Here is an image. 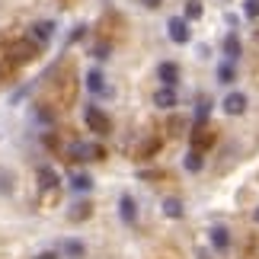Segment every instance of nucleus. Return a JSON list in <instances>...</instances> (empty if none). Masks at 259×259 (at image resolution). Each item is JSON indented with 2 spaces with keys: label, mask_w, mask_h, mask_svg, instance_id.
Segmentation results:
<instances>
[{
  "label": "nucleus",
  "mask_w": 259,
  "mask_h": 259,
  "mask_svg": "<svg viewBox=\"0 0 259 259\" xmlns=\"http://www.w3.org/2000/svg\"><path fill=\"white\" fill-rule=\"evenodd\" d=\"M58 189H61L58 173L52 170V166H38V202H42L45 208H52L55 198H58Z\"/></svg>",
  "instance_id": "obj_1"
},
{
  "label": "nucleus",
  "mask_w": 259,
  "mask_h": 259,
  "mask_svg": "<svg viewBox=\"0 0 259 259\" xmlns=\"http://www.w3.org/2000/svg\"><path fill=\"white\" fill-rule=\"evenodd\" d=\"M38 52V45L32 42V38H16V42H7V61H10V67H16V64H26L29 58H32Z\"/></svg>",
  "instance_id": "obj_2"
},
{
  "label": "nucleus",
  "mask_w": 259,
  "mask_h": 259,
  "mask_svg": "<svg viewBox=\"0 0 259 259\" xmlns=\"http://www.w3.org/2000/svg\"><path fill=\"white\" fill-rule=\"evenodd\" d=\"M83 122H87L90 132L99 135V138H106L109 132H112V118H109L99 106H87V109H83Z\"/></svg>",
  "instance_id": "obj_3"
},
{
  "label": "nucleus",
  "mask_w": 259,
  "mask_h": 259,
  "mask_svg": "<svg viewBox=\"0 0 259 259\" xmlns=\"http://www.w3.org/2000/svg\"><path fill=\"white\" fill-rule=\"evenodd\" d=\"M166 35H170L176 45H186L189 38H192V29H189V19H183V16H173L170 23H166Z\"/></svg>",
  "instance_id": "obj_4"
},
{
  "label": "nucleus",
  "mask_w": 259,
  "mask_h": 259,
  "mask_svg": "<svg viewBox=\"0 0 259 259\" xmlns=\"http://www.w3.org/2000/svg\"><path fill=\"white\" fill-rule=\"evenodd\" d=\"M211 144H214V132L205 122H198L192 128V151H202L205 154V147H211Z\"/></svg>",
  "instance_id": "obj_5"
},
{
  "label": "nucleus",
  "mask_w": 259,
  "mask_h": 259,
  "mask_svg": "<svg viewBox=\"0 0 259 259\" xmlns=\"http://www.w3.org/2000/svg\"><path fill=\"white\" fill-rule=\"evenodd\" d=\"M221 106H224L227 115H243V112H246V96H243V93H227Z\"/></svg>",
  "instance_id": "obj_6"
},
{
  "label": "nucleus",
  "mask_w": 259,
  "mask_h": 259,
  "mask_svg": "<svg viewBox=\"0 0 259 259\" xmlns=\"http://www.w3.org/2000/svg\"><path fill=\"white\" fill-rule=\"evenodd\" d=\"M157 77H160V83H163V87H176V83H179V64L163 61L160 67H157Z\"/></svg>",
  "instance_id": "obj_7"
},
{
  "label": "nucleus",
  "mask_w": 259,
  "mask_h": 259,
  "mask_svg": "<svg viewBox=\"0 0 259 259\" xmlns=\"http://www.w3.org/2000/svg\"><path fill=\"white\" fill-rule=\"evenodd\" d=\"M176 103H179V99H176V90L173 87H160L154 93V106L157 109H176Z\"/></svg>",
  "instance_id": "obj_8"
},
{
  "label": "nucleus",
  "mask_w": 259,
  "mask_h": 259,
  "mask_svg": "<svg viewBox=\"0 0 259 259\" xmlns=\"http://www.w3.org/2000/svg\"><path fill=\"white\" fill-rule=\"evenodd\" d=\"M118 214H122L125 224H135L138 221V205H135L132 195H122V198H118Z\"/></svg>",
  "instance_id": "obj_9"
},
{
  "label": "nucleus",
  "mask_w": 259,
  "mask_h": 259,
  "mask_svg": "<svg viewBox=\"0 0 259 259\" xmlns=\"http://www.w3.org/2000/svg\"><path fill=\"white\" fill-rule=\"evenodd\" d=\"M208 234H211V246H214V250H221V253H224L227 246H231V231H227L224 224H214Z\"/></svg>",
  "instance_id": "obj_10"
},
{
  "label": "nucleus",
  "mask_w": 259,
  "mask_h": 259,
  "mask_svg": "<svg viewBox=\"0 0 259 259\" xmlns=\"http://www.w3.org/2000/svg\"><path fill=\"white\" fill-rule=\"evenodd\" d=\"M243 52V45H240V35L237 32H227L224 35V55H227V61H237Z\"/></svg>",
  "instance_id": "obj_11"
},
{
  "label": "nucleus",
  "mask_w": 259,
  "mask_h": 259,
  "mask_svg": "<svg viewBox=\"0 0 259 259\" xmlns=\"http://www.w3.org/2000/svg\"><path fill=\"white\" fill-rule=\"evenodd\" d=\"M87 90L90 93H109V87H106V77H103V71H87Z\"/></svg>",
  "instance_id": "obj_12"
},
{
  "label": "nucleus",
  "mask_w": 259,
  "mask_h": 259,
  "mask_svg": "<svg viewBox=\"0 0 259 259\" xmlns=\"http://www.w3.org/2000/svg\"><path fill=\"white\" fill-rule=\"evenodd\" d=\"M52 32H55V23H35V26H32V35H29V38H32L35 45H45L48 38H52Z\"/></svg>",
  "instance_id": "obj_13"
},
{
  "label": "nucleus",
  "mask_w": 259,
  "mask_h": 259,
  "mask_svg": "<svg viewBox=\"0 0 259 259\" xmlns=\"http://www.w3.org/2000/svg\"><path fill=\"white\" fill-rule=\"evenodd\" d=\"M205 13V7H202V0H186V10H183V19H189V23H195V19H202Z\"/></svg>",
  "instance_id": "obj_14"
},
{
  "label": "nucleus",
  "mask_w": 259,
  "mask_h": 259,
  "mask_svg": "<svg viewBox=\"0 0 259 259\" xmlns=\"http://www.w3.org/2000/svg\"><path fill=\"white\" fill-rule=\"evenodd\" d=\"M183 166H186L189 173H198V170L205 166V157H202V151H189V154H186V160H183Z\"/></svg>",
  "instance_id": "obj_15"
},
{
  "label": "nucleus",
  "mask_w": 259,
  "mask_h": 259,
  "mask_svg": "<svg viewBox=\"0 0 259 259\" xmlns=\"http://www.w3.org/2000/svg\"><path fill=\"white\" fill-rule=\"evenodd\" d=\"M234 61H221L218 64V83H234Z\"/></svg>",
  "instance_id": "obj_16"
},
{
  "label": "nucleus",
  "mask_w": 259,
  "mask_h": 259,
  "mask_svg": "<svg viewBox=\"0 0 259 259\" xmlns=\"http://www.w3.org/2000/svg\"><path fill=\"white\" fill-rule=\"evenodd\" d=\"M163 214L166 218H183V202H179V198H163Z\"/></svg>",
  "instance_id": "obj_17"
},
{
  "label": "nucleus",
  "mask_w": 259,
  "mask_h": 259,
  "mask_svg": "<svg viewBox=\"0 0 259 259\" xmlns=\"http://www.w3.org/2000/svg\"><path fill=\"white\" fill-rule=\"evenodd\" d=\"M61 250H64L67 256H71V259H80V256L87 253V246H83L80 240H64V246H61Z\"/></svg>",
  "instance_id": "obj_18"
},
{
  "label": "nucleus",
  "mask_w": 259,
  "mask_h": 259,
  "mask_svg": "<svg viewBox=\"0 0 259 259\" xmlns=\"http://www.w3.org/2000/svg\"><path fill=\"white\" fill-rule=\"evenodd\" d=\"M71 186L77 189V192H90V189H93V179H90V176H83V173H77V176L71 179Z\"/></svg>",
  "instance_id": "obj_19"
},
{
  "label": "nucleus",
  "mask_w": 259,
  "mask_h": 259,
  "mask_svg": "<svg viewBox=\"0 0 259 259\" xmlns=\"http://www.w3.org/2000/svg\"><path fill=\"white\" fill-rule=\"evenodd\" d=\"M93 214V208L90 205H74V211H71V221H83V218Z\"/></svg>",
  "instance_id": "obj_20"
},
{
  "label": "nucleus",
  "mask_w": 259,
  "mask_h": 259,
  "mask_svg": "<svg viewBox=\"0 0 259 259\" xmlns=\"http://www.w3.org/2000/svg\"><path fill=\"white\" fill-rule=\"evenodd\" d=\"M0 192H13V173L0 170Z\"/></svg>",
  "instance_id": "obj_21"
},
{
  "label": "nucleus",
  "mask_w": 259,
  "mask_h": 259,
  "mask_svg": "<svg viewBox=\"0 0 259 259\" xmlns=\"http://www.w3.org/2000/svg\"><path fill=\"white\" fill-rule=\"evenodd\" d=\"M205 118H208V99H198V106H195V125L205 122Z\"/></svg>",
  "instance_id": "obj_22"
},
{
  "label": "nucleus",
  "mask_w": 259,
  "mask_h": 259,
  "mask_svg": "<svg viewBox=\"0 0 259 259\" xmlns=\"http://www.w3.org/2000/svg\"><path fill=\"white\" fill-rule=\"evenodd\" d=\"M243 13L250 19H256L259 16V0H243Z\"/></svg>",
  "instance_id": "obj_23"
},
{
  "label": "nucleus",
  "mask_w": 259,
  "mask_h": 259,
  "mask_svg": "<svg viewBox=\"0 0 259 259\" xmlns=\"http://www.w3.org/2000/svg\"><path fill=\"white\" fill-rule=\"evenodd\" d=\"M109 52H112V45H109V42H99V45L93 48V55H96V58H109Z\"/></svg>",
  "instance_id": "obj_24"
},
{
  "label": "nucleus",
  "mask_w": 259,
  "mask_h": 259,
  "mask_svg": "<svg viewBox=\"0 0 259 259\" xmlns=\"http://www.w3.org/2000/svg\"><path fill=\"white\" fill-rule=\"evenodd\" d=\"M183 128H186V118H179V115H176L173 122H170V132H173V135H183Z\"/></svg>",
  "instance_id": "obj_25"
},
{
  "label": "nucleus",
  "mask_w": 259,
  "mask_h": 259,
  "mask_svg": "<svg viewBox=\"0 0 259 259\" xmlns=\"http://www.w3.org/2000/svg\"><path fill=\"white\" fill-rule=\"evenodd\" d=\"M83 32H87V26H77L74 32H71V38H74V42H77V38H83Z\"/></svg>",
  "instance_id": "obj_26"
},
{
  "label": "nucleus",
  "mask_w": 259,
  "mask_h": 259,
  "mask_svg": "<svg viewBox=\"0 0 259 259\" xmlns=\"http://www.w3.org/2000/svg\"><path fill=\"white\" fill-rule=\"evenodd\" d=\"M141 4H144L147 10H157V7H160V4H163V0H141Z\"/></svg>",
  "instance_id": "obj_27"
},
{
  "label": "nucleus",
  "mask_w": 259,
  "mask_h": 259,
  "mask_svg": "<svg viewBox=\"0 0 259 259\" xmlns=\"http://www.w3.org/2000/svg\"><path fill=\"white\" fill-rule=\"evenodd\" d=\"M35 259H58V256H55V253H38Z\"/></svg>",
  "instance_id": "obj_28"
},
{
  "label": "nucleus",
  "mask_w": 259,
  "mask_h": 259,
  "mask_svg": "<svg viewBox=\"0 0 259 259\" xmlns=\"http://www.w3.org/2000/svg\"><path fill=\"white\" fill-rule=\"evenodd\" d=\"M253 221H256V224H259V208H256V211H253Z\"/></svg>",
  "instance_id": "obj_29"
}]
</instances>
